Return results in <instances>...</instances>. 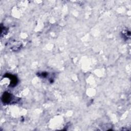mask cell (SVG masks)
Masks as SVG:
<instances>
[{"label": "cell", "instance_id": "6da1fadb", "mask_svg": "<svg viewBox=\"0 0 131 131\" xmlns=\"http://www.w3.org/2000/svg\"><path fill=\"white\" fill-rule=\"evenodd\" d=\"M2 99L3 100V102L5 103H10L11 100V95L8 93L4 94Z\"/></svg>", "mask_w": 131, "mask_h": 131}]
</instances>
